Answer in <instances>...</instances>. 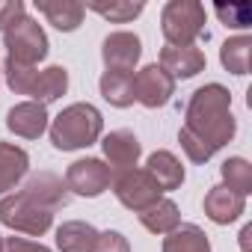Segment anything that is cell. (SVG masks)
Instances as JSON below:
<instances>
[{"label":"cell","instance_id":"1","mask_svg":"<svg viewBox=\"0 0 252 252\" xmlns=\"http://www.w3.org/2000/svg\"><path fill=\"white\" fill-rule=\"evenodd\" d=\"M237 134V119L231 113V92L220 83L199 86L184 110V125L178 131V143L193 163H208L222 146H228Z\"/></svg>","mask_w":252,"mask_h":252},{"label":"cell","instance_id":"2","mask_svg":"<svg viewBox=\"0 0 252 252\" xmlns=\"http://www.w3.org/2000/svg\"><path fill=\"white\" fill-rule=\"evenodd\" d=\"M101 131H104V116L98 113V107L77 101V104H68L51 122V143L60 152H74L98 143Z\"/></svg>","mask_w":252,"mask_h":252},{"label":"cell","instance_id":"3","mask_svg":"<svg viewBox=\"0 0 252 252\" xmlns=\"http://www.w3.org/2000/svg\"><path fill=\"white\" fill-rule=\"evenodd\" d=\"M205 6L196 0H169L160 12V30L163 39L172 48L196 45V39L205 33Z\"/></svg>","mask_w":252,"mask_h":252},{"label":"cell","instance_id":"4","mask_svg":"<svg viewBox=\"0 0 252 252\" xmlns=\"http://www.w3.org/2000/svg\"><path fill=\"white\" fill-rule=\"evenodd\" d=\"M0 222L12 231L30 234V237H42L51 225H54V211L36 205L27 193L15 190L9 196L0 199Z\"/></svg>","mask_w":252,"mask_h":252},{"label":"cell","instance_id":"5","mask_svg":"<svg viewBox=\"0 0 252 252\" xmlns=\"http://www.w3.org/2000/svg\"><path fill=\"white\" fill-rule=\"evenodd\" d=\"M110 187L116 193V199L128 208V211H146L152 208L158 199H163V190L158 187V181L146 172V169H116L113 178H110Z\"/></svg>","mask_w":252,"mask_h":252},{"label":"cell","instance_id":"6","mask_svg":"<svg viewBox=\"0 0 252 252\" xmlns=\"http://www.w3.org/2000/svg\"><path fill=\"white\" fill-rule=\"evenodd\" d=\"M3 45L9 51V60L21 63V65H36L48 57V36H45L42 24L27 15L21 21H15L9 30H3Z\"/></svg>","mask_w":252,"mask_h":252},{"label":"cell","instance_id":"7","mask_svg":"<svg viewBox=\"0 0 252 252\" xmlns=\"http://www.w3.org/2000/svg\"><path fill=\"white\" fill-rule=\"evenodd\" d=\"M110 178H113V169L104 160H98V158L74 160L65 169V187H68V193H77V196H86V199H95L104 190H110Z\"/></svg>","mask_w":252,"mask_h":252},{"label":"cell","instance_id":"8","mask_svg":"<svg viewBox=\"0 0 252 252\" xmlns=\"http://www.w3.org/2000/svg\"><path fill=\"white\" fill-rule=\"evenodd\" d=\"M143 57V42L137 33H128V30H116L104 39L101 45V60L107 65V71H128L134 74L137 63Z\"/></svg>","mask_w":252,"mask_h":252},{"label":"cell","instance_id":"9","mask_svg":"<svg viewBox=\"0 0 252 252\" xmlns=\"http://www.w3.org/2000/svg\"><path fill=\"white\" fill-rule=\"evenodd\" d=\"M134 95L143 107L158 110V107L169 104V98L175 95V80L158 63H152V65H146L134 74Z\"/></svg>","mask_w":252,"mask_h":252},{"label":"cell","instance_id":"10","mask_svg":"<svg viewBox=\"0 0 252 252\" xmlns=\"http://www.w3.org/2000/svg\"><path fill=\"white\" fill-rule=\"evenodd\" d=\"M21 193H27L36 205H42V208H48V211H60V208H65L68 205V187H65V181L57 175V172H48V169H42V172H33L30 178H27V184L21 187Z\"/></svg>","mask_w":252,"mask_h":252},{"label":"cell","instance_id":"11","mask_svg":"<svg viewBox=\"0 0 252 252\" xmlns=\"http://www.w3.org/2000/svg\"><path fill=\"white\" fill-rule=\"evenodd\" d=\"M6 128L15 137L24 140H39L48 131V107L36 101H21L6 113Z\"/></svg>","mask_w":252,"mask_h":252},{"label":"cell","instance_id":"12","mask_svg":"<svg viewBox=\"0 0 252 252\" xmlns=\"http://www.w3.org/2000/svg\"><path fill=\"white\" fill-rule=\"evenodd\" d=\"M101 149H104V158H107V163H110L113 172L116 169H131V166H137V160L143 155V146H140L137 134L134 131H125V128L110 131L101 140Z\"/></svg>","mask_w":252,"mask_h":252},{"label":"cell","instance_id":"13","mask_svg":"<svg viewBox=\"0 0 252 252\" xmlns=\"http://www.w3.org/2000/svg\"><path fill=\"white\" fill-rule=\"evenodd\" d=\"M208 60L205 54L196 48V45H187V48H172L166 45L160 51V68L172 77V80H187V77H196L199 71H205Z\"/></svg>","mask_w":252,"mask_h":252},{"label":"cell","instance_id":"14","mask_svg":"<svg viewBox=\"0 0 252 252\" xmlns=\"http://www.w3.org/2000/svg\"><path fill=\"white\" fill-rule=\"evenodd\" d=\"M243 211H246V196H240V193H234V190H228L222 184H217V187H211L205 193V214L217 225L234 222Z\"/></svg>","mask_w":252,"mask_h":252},{"label":"cell","instance_id":"15","mask_svg":"<svg viewBox=\"0 0 252 252\" xmlns=\"http://www.w3.org/2000/svg\"><path fill=\"white\" fill-rule=\"evenodd\" d=\"M36 9L63 33H71L83 24V3H77V0H36Z\"/></svg>","mask_w":252,"mask_h":252},{"label":"cell","instance_id":"16","mask_svg":"<svg viewBox=\"0 0 252 252\" xmlns=\"http://www.w3.org/2000/svg\"><path fill=\"white\" fill-rule=\"evenodd\" d=\"M146 172L158 181V187H160L163 193L181 187V181H184V166H181V160H178L172 152H166V149H158L155 155H149Z\"/></svg>","mask_w":252,"mask_h":252},{"label":"cell","instance_id":"17","mask_svg":"<svg viewBox=\"0 0 252 252\" xmlns=\"http://www.w3.org/2000/svg\"><path fill=\"white\" fill-rule=\"evenodd\" d=\"M27 166H30V158L21 146L0 143V196L6 190H12L27 175Z\"/></svg>","mask_w":252,"mask_h":252},{"label":"cell","instance_id":"18","mask_svg":"<svg viewBox=\"0 0 252 252\" xmlns=\"http://www.w3.org/2000/svg\"><path fill=\"white\" fill-rule=\"evenodd\" d=\"M137 217H140L143 228L152 231V234H169V231H175L181 225V211H178V205L172 199H158L152 208L140 211Z\"/></svg>","mask_w":252,"mask_h":252},{"label":"cell","instance_id":"19","mask_svg":"<svg viewBox=\"0 0 252 252\" xmlns=\"http://www.w3.org/2000/svg\"><path fill=\"white\" fill-rule=\"evenodd\" d=\"M68 89V71L63 65H48L36 74V83H33V92L30 98L36 104H51L57 98H63Z\"/></svg>","mask_w":252,"mask_h":252},{"label":"cell","instance_id":"20","mask_svg":"<svg viewBox=\"0 0 252 252\" xmlns=\"http://www.w3.org/2000/svg\"><path fill=\"white\" fill-rule=\"evenodd\" d=\"M95 240H98L95 225H89L83 220H71L57 228V246L63 252H92Z\"/></svg>","mask_w":252,"mask_h":252},{"label":"cell","instance_id":"21","mask_svg":"<svg viewBox=\"0 0 252 252\" xmlns=\"http://www.w3.org/2000/svg\"><path fill=\"white\" fill-rule=\"evenodd\" d=\"M98 86H101L104 101H110L113 107H131L137 101V95H134V74H128V71H104Z\"/></svg>","mask_w":252,"mask_h":252},{"label":"cell","instance_id":"22","mask_svg":"<svg viewBox=\"0 0 252 252\" xmlns=\"http://www.w3.org/2000/svg\"><path fill=\"white\" fill-rule=\"evenodd\" d=\"M163 252H211V240L199 225L187 222L163 237Z\"/></svg>","mask_w":252,"mask_h":252},{"label":"cell","instance_id":"23","mask_svg":"<svg viewBox=\"0 0 252 252\" xmlns=\"http://www.w3.org/2000/svg\"><path fill=\"white\" fill-rule=\"evenodd\" d=\"M249 60H252V39L249 36H234L225 39L220 48V63L231 74H249Z\"/></svg>","mask_w":252,"mask_h":252},{"label":"cell","instance_id":"24","mask_svg":"<svg viewBox=\"0 0 252 252\" xmlns=\"http://www.w3.org/2000/svg\"><path fill=\"white\" fill-rule=\"evenodd\" d=\"M83 9L98 12L101 18H107V21H113V24H128V21H134V18L146 9V3H143V0H137V3H131V0H113V3L92 0V3H83Z\"/></svg>","mask_w":252,"mask_h":252},{"label":"cell","instance_id":"25","mask_svg":"<svg viewBox=\"0 0 252 252\" xmlns=\"http://www.w3.org/2000/svg\"><path fill=\"white\" fill-rule=\"evenodd\" d=\"M220 175H222V187H228V190H234V193H240V196H246V193H252V163L246 160V158H228L222 166H220Z\"/></svg>","mask_w":252,"mask_h":252},{"label":"cell","instance_id":"26","mask_svg":"<svg viewBox=\"0 0 252 252\" xmlns=\"http://www.w3.org/2000/svg\"><path fill=\"white\" fill-rule=\"evenodd\" d=\"M3 74H6V83H9V89H12L15 95H30L39 68H36V65H21V63H15V60L6 57V63H3Z\"/></svg>","mask_w":252,"mask_h":252},{"label":"cell","instance_id":"27","mask_svg":"<svg viewBox=\"0 0 252 252\" xmlns=\"http://www.w3.org/2000/svg\"><path fill=\"white\" fill-rule=\"evenodd\" d=\"M217 18L225 24V27H234V30H246L252 24V9L249 3H228V6H217Z\"/></svg>","mask_w":252,"mask_h":252},{"label":"cell","instance_id":"28","mask_svg":"<svg viewBox=\"0 0 252 252\" xmlns=\"http://www.w3.org/2000/svg\"><path fill=\"white\" fill-rule=\"evenodd\" d=\"M92 252H131V243L122 231H101Z\"/></svg>","mask_w":252,"mask_h":252},{"label":"cell","instance_id":"29","mask_svg":"<svg viewBox=\"0 0 252 252\" xmlns=\"http://www.w3.org/2000/svg\"><path fill=\"white\" fill-rule=\"evenodd\" d=\"M27 15V9H24V3L21 0H6V3H0V33L3 30H9L15 21H21Z\"/></svg>","mask_w":252,"mask_h":252},{"label":"cell","instance_id":"30","mask_svg":"<svg viewBox=\"0 0 252 252\" xmlns=\"http://www.w3.org/2000/svg\"><path fill=\"white\" fill-rule=\"evenodd\" d=\"M0 252H51L45 243H36V240H27V237H6L3 240V249Z\"/></svg>","mask_w":252,"mask_h":252},{"label":"cell","instance_id":"31","mask_svg":"<svg viewBox=\"0 0 252 252\" xmlns=\"http://www.w3.org/2000/svg\"><path fill=\"white\" fill-rule=\"evenodd\" d=\"M240 249H243V252H252V225H249V222L240 228Z\"/></svg>","mask_w":252,"mask_h":252},{"label":"cell","instance_id":"32","mask_svg":"<svg viewBox=\"0 0 252 252\" xmlns=\"http://www.w3.org/2000/svg\"><path fill=\"white\" fill-rule=\"evenodd\" d=\"M0 249H3V237H0Z\"/></svg>","mask_w":252,"mask_h":252}]
</instances>
